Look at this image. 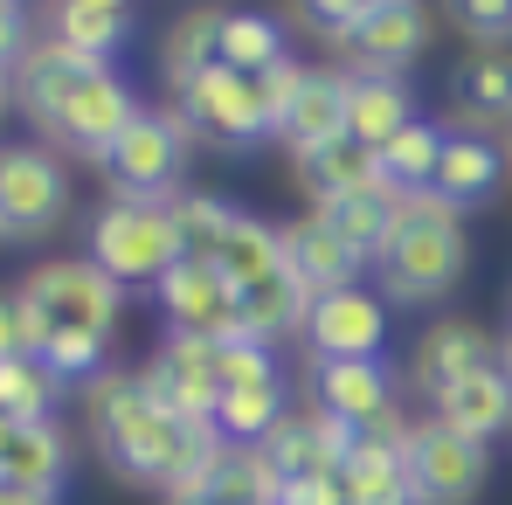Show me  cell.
Returning <instances> with one entry per match:
<instances>
[{
  "label": "cell",
  "instance_id": "obj_18",
  "mask_svg": "<svg viewBox=\"0 0 512 505\" xmlns=\"http://www.w3.org/2000/svg\"><path fill=\"white\" fill-rule=\"evenodd\" d=\"M305 402H319V409H333L340 422L360 429V422L402 409V388H395V367L388 360H312Z\"/></svg>",
  "mask_w": 512,
  "mask_h": 505
},
{
  "label": "cell",
  "instance_id": "obj_43",
  "mask_svg": "<svg viewBox=\"0 0 512 505\" xmlns=\"http://www.w3.org/2000/svg\"><path fill=\"white\" fill-rule=\"evenodd\" d=\"M499 367H506V381H512V326L499 333Z\"/></svg>",
  "mask_w": 512,
  "mask_h": 505
},
{
  "label": "cell",
  "instance_id": "obj_6",
  "mask_svg": "<svg viewBox=\"0 0 512 505\" xmlns=\"http://www.w3.org/2000/svg\"><path fill=\"white\" fill-rule=\"evenodd\" d=\"M402 471H409L416 505H478L485 478H492V443L450 429L443 416H423L416 429H409Z\"/></svg>",
  "mask_w": 512,
  "mask_h": 505
},
{
  "label": "cell",
  "instance_id": "obj_42",
  "mask_svg": "<svg viewBox=\"0 0 512 505\" xmlns=\"http://www.w3.org/2000/svg\"><path fill=\"white\" fill-rule=\"evenodd\" d=\"M0 505H63V499H42V492H0Z\"/></svg>",
  "mask_w": 512,
  "mask_h": 505
},
{
  "label": "cell",
  "instance_id": "obj_38",
  "mask_svg": "<svg viewBox=\"0 0 512 505\" xmlns=\"http://www.w3.org/2000/svg\"><path fill=\"white\" fill-rule=\"evenodd\" d=\"M305 77H312V70H305V63H291V56H284V63H270L263 77H250V84H256V111H263L270 139L284 132V118H291V104H298V90H305Z\"/></svg>",
  "mask_w": 512,
  "mask_h": 505
},
{
  "label": "cell",
  "instance_id": "obj_2",
  "mask_svg": "<svg viewBox=\"0 0 512 505\" xmlns=\"http://www.w3.org/2000/svg\"><path fill=\"white\" fill-rule=\"evenodd\" d=\"M471 263V243H464V215L443 208L436 194H402V222H395V243L374 263V284L388 305H436L457 291Z\"/></svg>",
  "mask_w": 512,
  "mask_h": 505
},
{
  "label": "cell",
  "instance_id": "obj_27",
  "mask_svg": "<svg viewBox=\"0 0 512 505\" xmlns=\"http://www.w3.org/2000/svg\"><path fill=\"white\" fill-rule=\"evenodd\" d=\"M243 298V339H298L305 333V319H312V291L291 277V270H277V277H256L236 291Z\"/></svg>",
  "mask_w": 512,
  "mask_h": 505
},
{
  "label": "cell",
  "instance_id": "obj_7",
  "mask_svg": "<svg viewBox=\"0 0 512 505\" xmlns=\"http://www.w3.org/2000/svg\"><path fill=\"white\" fill-rule=\"evenodd\" d=\"M70 215V173L49 146H7L0 160V236L14 250L56 236Z\"/></svg>",
  "mask_w": 512,
  "mask_h": 505
},
{
  "label": "cell",
  "instance_id": "obj_11",
  "mask_svg": "<svg viewBox=\"0 0 512 505\" xmlns=\"http://www.w3.org/2000/svg\"><path fill=\"white\" fill-rule=\"evenodd\" d=\"M153 298H160L167 333H180V339H243V298H236V284L215 263H187L180 256L153 284Z\"/></svg>",
  "mask_w": 512,
  "mask_h": 505
},
{
  "label": "cell",
  "instance_id": "obj_1",
  "mask_svg": "<svg viewBox=\"0 0 512 505\" xmlns=\"http://www.w3.org/2000/svg\"><path fill=\"white\" fill-rule=\"evenodd\" d=\"M84 422H90V450L104 457V471L118 485H139V492H180L187 478H201L215 457H222V429L215 422H187L167 416L139 374L125 367H104L97 381H84Z\"/></svg>",
  "mask_w": 512,
  "mask_h": 505
},
{
  "label": "cell",
  "instance_id": "obj_39",
  "mask_svg": "<svg viewBox=\"0 0 512 505\" xmlns=\"http://www.w3.org/2000/svg\"><path fill=\"white\" fill-rule=\"evenodd\" d=\"M443 7L478 49H506L512 42V0H443Z\"/></svg>",
  "mask_w": 512,
  "mask_h": 505
},
{
  "label": "cell",
  "instance_id": "obj_22",
  "mask_svg": "<svg viewBox=\"0 0 512 505\" xmlns=\"http://www.w3.org/2000/svg\"><path fill=\"white\" fill-rule=\"evenodd\" d=\"M353 77L360 70H340V63H319L305 90H298V104H291V118H284V146L291 153H305V146H326V139H340L346 132V104H353Z\"/></svg>",
  "mask_w": 512,
  "mask_h": 505
},
{
  "label": "cell",
  "instance_id": "obj_4",
  "mask_svg": "<svg viewBox=\"0 0 512 505\" xmlns=\"http://www.w3.org/2000/svg\"><path fill=\"white\" fill-rule=\"evenodd\" d=\"M104 173V201H153V208H173L187 187V125L173 111H139L125 125V139L97 160Z\"/></svg>",
  "mask_w": 512,
  "mask_h": 505
},
{
  "label": "cell",
  "instance_id": "obj_20",
  "mask_svg": "<svg viewBox=\"0 0 512 505\" xmlns=\"http://www.w3.org/2000/svg\"><path fill=\"white\" fill-rule=\"evenodd\" d=\"M499 180H506V153L485 139V132H450V146H443V167H436V201L443 208H457V215H471V208H485L492 194H499Z\"/></svg>",
  "mask_w": 512,
  "mask_h": 505
},
{
  "label": "cell",
  "instance_id": "obj_40",
  "mask_svg": "<svg viewBox=\"0 0 512 505\" xmlns=\"http://www.w3.org/2000/svg\"><path fill=\"white\" fill-rule=\"evenodd\" d=\"M374 7H381V0H298V21L340 49V42L360 28V21H367V14H374Z\"/></svg>",
  "mask_w": 512,
  "mask_h": 505
},
{
  "label": "cell",
  "instance_id": "obj_19",
  "mask_svg": "<svg viewBox=\"0 0 512 505\" xmlns=\"http://www.w3.org/2000/svg\"><path fill=\"white\" fill-rule=\"evenodd\" d=\"M277 236H284V270L312 291V298H333V291H360V277L374 270L367 256L340 243L319 215H305V222H277Z\"/></svg>",
  "mask_w": 512,
  "mask_h": 505
},
{
  "label": "cell",
  "instance_id": "obj_3",
  "mask_svg": "<svg viewBox=\"0 0 512 505\" xmlns=\"http://www.w3.org/2000/svg\"><path fill=\"white\" fill-rule=\"evenodd\" d=\"M84 256L118 277L125 291L139 284H160L173 263H180V236H173V208H153V201H104L84 229Z\"/></svg>",
  "mask_w": 512,
  "mask_h": 505
},
{
  "label": "cell",
  "instance_id": "obj_24",
  "mask_svg": "<svg viewBox=\"0 0 512 505\" xmlns=\"http://www.w3.org/2000/svg\"><path fill=\"white\" fill-rule=\"evenodd\" d=\"M429 416H443L450 429H464V436H478V443L512 436V381H506V367H485V374L443 388V395L429 402Z\"/></svg>",
  "mask_w": 512,
  "mask_h": 505
},
{
  "label": "cell",
  "instance_id": "obj_44",
  "mask_svg": "<svg viewBox=\"0 0 512 505\" xmlns=\"http://www.w3.org/2000/svg\"><path fill=\"white\" fill-rule=\"evenodd\" d=\"M506 160H512V125H506Z\"/></svg>",
  "mask_w": 512,
  "mask_h": 505
},
{
  "label": "cell",
  "instance_id": "obj_15",
  "mask_svg": "<svg viewBox=\"0 0 512 505\" xmlns=\"http://www.w3.org/2000/svg\"><path fill=\"white\" fill-rule=\"evenodd\" d=\"M77 471V443L63 422H7L0 429V492H42L63 499Z\"/></svg>",
  "mask_w": 512,
  "mask_h": 505
},
{
  "label": "cell",
  "instance_id": "obj_9",
  "mask_svg": "<svg viewBox=\"0 0 512 505\" xmlns=\"http://www.w3.org/2000/svg\"><path fill=\"white\" fill-rule=\"evenodd\" d=\"M111 63H97V56H77V49H63L56 35H42V42H28V56L21 63H7V97H14V111L28 118V125H56L77 97H84L97 77H104Z\"/></svg>",
  "mask_w": 512,
  "mask_h": 505
},
{
  "label": "cell",
  "instance_id": "obj_37",
  "mask_svg": "<svg viewBox=\"0 0 512 505\" xmlns=\"http://www.w3.org/2000/svg\"><path fill=\"white\" fill-rule=\"evenodd\" d=\"M42 353H49L42 312H35L21 291H7V305H0V360H42Z\"/></svg>",
  "mask_w": 512,
  "mask_h": 505
},
{
  "label": "cell",
  "instance_id": "obj_26",
  "mask_svg": "<svg viewBox=\"0 0 512 505\" xmlns=\"http://www.w3.org/2000/svg\"><path fill=\"white\" fill-rule=\"evenodd\" d=\"M222 28H229V7H187V14H173L167 42H160V70H167L173 90L208 77V70H222Z\"/></svg>",
  "mask_w": 512,
  "mask_h": 505
},
{
  "label": "cell",
  "instance_id": "obj_25",
  "mask_svg": "<svg viewBox=\"0 0 512 505\" xmlns=\"http://www.w3.org/2000/svg\"><path fill=\"white\" fill-rule=\"evenodd\" d=\"M416 125V97L402 77H353V104H346V139L360 146H395L402 132Z\"/></svg>",
  "mask_w": 512,
  "mask_h": 505
},
{
  "label": "cell",
  "instance_id": "obj_8",
  "mask_svg": "<svg viewBox=\"0 0 512 505\" xmlns=\"http://www.w3.org/2000/svg\"><path fill=\"white\" fill-rule=\"evenodd\" d=\"M173 118L187 125V139L215 146V153H250L270 139L263 111H256V84L243 70H208L194 84L173 90Z\"/></svg>",
  "mask_w": 512,
  "mask_h": 505
},
{
  "label": "cell",
  "instance_id": "obj_17",
  "mask_svg": "<svg viewBox=\"0 0 512 505\" xmlns=\"http://www.w3.org/2000/svg\"><path fill=\"white\" fill-rule=\"evenodd\" d=\"M263 450L284 478H319V471H340L353 457V422H340L319 402H291V416L263 436Z\"/></svg>",
  "mask_w": 512,
  "mask_h": 505
},
{
  "label": "cell",
  "instance_id": "obj_32",
  "mask_svg": "<svg viewBox=\"0 0 512 505\" xmlns=\"http://www.w3.org/2000/svg\"><path fill=\"white\" fill-rule=\"evenodd\" d=\"M443 146H450V132L416 118L395 146H381V180H388L395 194H429V187H436V167H443Z\"/></svg>",
  "mask_w": 512,
  "mask_h": 505
},
{
  "label": "cell",
  "instance_id": "obj_14",
  "mask_svg": "<svg viewBox=\"0 0 512 505\" xmlns=\"http://www.w3.org/2000/svg\"><path fill=\"white\" fill-rule=\"evenodd\" d=\"M485 367H499V339L478 319H436V326H423L416 353H409V388L423 402H436L443 388H457V381H471Z\"/></svg>",
  "mask_w": 512,
  "mask_h": 505
},
{
  "label": "cell",
  "instance_id": "obj_28",
  "mask_svg": "<svg viewBox=\"0 0 512 505\" xmlns=\"http://www.w3.org/2000/svg\"><path fill=\"white\" fill-rule=\"evenodd\" d=\"M450 104H457V118H471V132L512 125V49H478V56L457 70Z\"/></svg>",
  "mask_w": 512,
  "mask_h": 505
},
{
  "label": "cell",
  "instance_id": "obj_30",
  "mask_svg": "<svg viewBox=\"0 0 512 505\" xmlns=\"http://www.w3.org/2000/svg\"><path fill=\"white\" fill-rule=\"evenodd\" d=\"M284 416H291V402H284V374H270V381H236V388H222L215 429H222L229 443H263Z\"/></svg>",
  "mask_w": 512,
  "mask_h": 505
},
{
  "label": "cell",
  "instance_id": "obj_41",
  "mask_svg": "<svg viewBox=\"0 0 512 505\" xmlns=\"http://www.w3.org/2000/svg\"><path fill=\"white\" fill-rule=\"evenodd\" d=\"M277 505H346L340 471H319V478H284V499Z\"/></svg>",
  "mask_w": 512,
  "mask_h": 505
},
{
  "label": "cell",
  "instance_id": "obj_13",
  "mask_svg": "<svg viewBox=\"0 0 512 505\" xmlns=\"http://www.w3.org/2000/svg\"><path fill=\"white\" fill-rule=\"evenodd\" d=\"M429 42V0H381L340 42V63L360 77H402Z\"/></svg>",
  "mask_w": 512,
  "mask_h": 505
},
{
  "label": "cell",
  "instance_id": "obj_35",
  "mask_svg": "<svg viewBox=\"0 0 512 505\" xmlns=\"http://www.w3.org/2000/svg\"><path fill=\"white\" fill-rule=\"evenodd\" d=\"M270 63H284V28L270 14H250V7H229V28H222V70H243V77H263Z\"/></svg>",
  "mask_w": 512,
  "mask_h": 505
},
{
  "label": "cell",
  "instance_id": "obj_10",
  "mask_svg": "<svg viewBox=\"0 0 512 505\" xmlns=\"http://www.w3.org/2000/svg\"><path fill=\"white\" fill-rule=\"evenodd\" d=\"M139 381H146V395H153L167 416L215 422V409H222V339L167 333L153 346V360L139 367Z\"/></svg>",
  "mask_w": 512,
  "mask_h": 505
},
{
  "label": "cell",
  "instance_id": "obj_5",
  "mask_svg": "<svg viewBox=\"0 0 512 505\" xmlns=\"http://www.w3.org/2000/svg\"><path fill=\"white\" fill-rule=\"evenodd\" d=\"M14 291L42 312L49 339H56V333L111 339V333H118V312H125V284L104 277L90 256H49V263H35Z\"/></svg>",
  "mask_w": 512,
  "mask_h": 505
},
{
  "label": "cell",
  "instance_id": "obj_33",
  "mask_svg": "<svg viewBox=\"0 0 512 505\" xmlns=\"http://www.w3.org/2000/svg\"><path fill=\"white\" fill-rule=\"evenodd\" d=\"M236 215H243V208H229L222 194L187 187V194L173 201V236H180V256H187V263H215V250H222V243H229V229H236Z\"/></svg>",
  "mask_w": 512,
  "mask_h": 505
},
{
  "label": "cell",
  "instance_id": "obj_34",
  "mask_svg": "<svg viewBox=\"0 0 512 505\" xmlns=\"http://www.w3.org/2000/svg\"><path fill=\"white\" fill-rule=\"evenodd\" d=\"M215 270L243 291L256 277H277L284 270V236H277V222H256V215H236V229H229V243L215 250Z\"/></svg>",
  "mask_w": 512,
  "mask_h": 505
},
{
  "label": "cell",
  "instance_id": "obj_12",
  "mask_svg": "<svg viewBox=\"0 0 512 505\" xmlns=\"http://www.w3.org/2000/svg\"><path fill=\"white\" fill-rule=\"evenodd\" d=\"M298 339H305L312 360H381V346H388V298L381 291L312 298V319H305Z\"/></svg>",
  "mask_w": 512,
  "mask_h": 505
},
{
  "label": "cell",
  "instance_id": "obj_36",
  "mask_svg": "<svg viewBox=\"0 0 512 505\" xmlns=\"http://www.w3.org/2000/svg\"><path fill=\"white\" fill-rule=\"evenodd\" d=\"M340 485H346V505H416L402 457H346Z\"/></svg>",
  "mask_w": 512,
  "mask_h": 505
},
{
  "label": "cell",
  "instance_id": "obj_16",
  "mask_svg": "<svg viewBox=\"0 0 512 505\" xmlns=\"http://www.w3.org/2000/svg\"><path fill=\"white\" fill-rule=\"evenodd\" d=\"M132 118H139L132 84H125L118 70H104V77H97V84H90L84 97L49 125V132H42V139H49V146H63L70 160H104V153L125 139V125H132Z\"/></svg>",
  "mask_w": 512,
  "mask_h": 505
},
{
  "label": "cell",
  "instance_id": "obj_23",
  "mask_svg": "<svg viewBox=\"0 0 512 505\" xmlns=\"http://www.w3.org/2000/svg\"><path fill=\"white\" fill-rule=\"evenodd\" d=\"M312 215L353 243L367 263H381V250L395 243V222H402V194L395 187H367V194H333V201H312Z\"/></svg>",
  "mask_w": 512,
  "mask_h": 505
},
{
  "label": "cell",
  "instance_id": "obj_21",
  "mask_svg": "<svg viewBox=\"0 0 512 505\" xmlns=\"http://www.w3.org/2000/svg\"><path fill=\"white\" fill-rule=\"evenodd\" d=\"M291 173H298V187H305L312 201L388 187V180H381V153H374V146H360V139H346V132H340V139H326V146L291 153Z\"/></svg>",
  "mask_w": 512,
  "mask_h": 505
},
{
  "label": "cell",
  "instance_id": "obj_31",
  "mask_svg": "<svg viewBox=\"0 0 512 505\" xmlns=\"http://www.w3.org/2000/svg\"><path fill=\"white\" fill-rule=\"evenodd\" d=\"M70 381L49 360H0V416L7 422H56Z\"/></svg>",
  "mask_w": 512,
  "mask_h": 505
},
{
  "label": "cell",
  "instance_id": "obj_29",
  "mask_svg": "<svg viewBox=\"0 0 512 505\" xmlns=\"http://www.w3.org/2000/svg\"><path fill=\"white\" fill-rule=\"evenodd\" d=\"M125 28H132L125 0H49V35H56L63 49H77V56L111 63L118 42H125Z\"/></svg>",
  "mask_w": 512,
  "mask_h": 505
}]
</instances>
